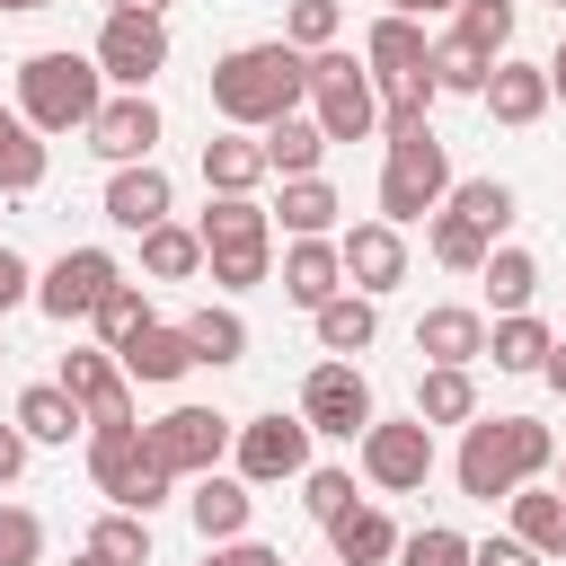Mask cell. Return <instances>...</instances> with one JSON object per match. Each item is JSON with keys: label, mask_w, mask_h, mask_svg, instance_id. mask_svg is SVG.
Returning a JSON list of instances; mask_svg holds the SVG:
<instances>
[{"label": "cell", "mask_w": 566, "mask_h": 566, "mask_svg": "<svg viewBox=\"0 0 566 566\" xmlns=\"http://www.w3.org/2000/svg\"><path fill=\"white\" fill-rule=\"evenodd\" d=\"M301 97H310V53L283 44V35H274V44H239V53L212 62V115L239 124V133L283 124Z\"/></svg>", "instance_id": "obj_1"}, {"label": "cell", "mask_w": 566, "mask_h": 566, "mask_svg": "<svg viewBox=\"0 0 566 566\" xmlns=\"http://www.w3.org/2000/svg\"><path fill=\"white\" fill-rule=\"evenodd\" d=\"M548 460H557V442H548V424H539V416H478V424H469V442H460V495L495 504V495L531 486Z\"/></svg>", "instance_id": "obj_2"}, {"label": "cell", "mask_w": 566, "mask_h": 566, "mask_svg": "<svg viewBox=\"0 0 566 566\" xmlns=\"http://www.w3.org/2000/svg\"><path fill=\"white\" fill-rule=\"evenodd\" d=\"M97 62H80V53H35V62H18V106H27V124L35 133H88V115L106 106L97 97Z\"/></svg>", "instance_id": "obj_3"}, {"label": "cell", "mask_w": 566, "mask_h": 566, "mask_svg": "<svg viewBox=\"0 0 566 566\" xmlns=\"http://www.w3.org/2000/svg\"><path fill=\"white\" fill-rule=\"evenodd\" d=\"M203 265H212V283H230V292L265 283L274 230H265V203H256V195H212V203H203Z\"/></svg>", "instance_id": "obj_4"}, {"label": "cell", "mask_w": 566, "mask_h": 566, "mask_svg": "<svg viewBox=\"0 0 566 566\" xmlns=\"http://www.w3.org/2000/svg\"><path fill=\"white\" fill-rule=\"evenodd\" d=\"M88 478L106 486V504H124V513H150L159 495H168V460L150 451V433L142 424H88Z\"/></svg>", "instance_id": "obj_5"}, {"label": "cell", "mask_w": 566, "mask_h": 566, "mask_svg": "<svg viewBox=\"0 0 566 566\" xmlns=\"http://www.w3.org/2000/svg\"><path fill=\"white\" fill-rule=\"evenodd\" d=\"M310 106H318V133L327 142H371L380 133V97H371V71L354 53H310Z\"/></svg>", "instance_id": "obj_6"}, {"label": "cell", "mask_w": 566, "mask_h": 566, "mask_svg": "<svg viewBox=\"0 0 566 566\" xmlns=\"http://www.w3.org/2000/svg\"><path fill=\"white\" fill-rule=\"evenodd\" d=\"M451 195V159H442V142L433 133H416V142H389V168H380V221H424L433 203Z\"/></svg>", "instance_id": "obj_7"}, {"label": "cell", "mask_w": 566, "mask_h": 566, "mask_svg": "<svg viewBox=\"0 0 566 566\" xmlns=\"http://www.w3.org/2000/svg\"><path fill=\"white\" fill-rule=\"evenodd\" d=\"M115 283H124V274H115V256H106V248H62V256H53V274L35 283V310L71 327V318H97V301H106Z\"/></svg>", "instance_id": "obj_8"}, {"label": "cell", "mask_w": 566, "mask_h": 566, "mask_svg": "<svg viewBox=\"0 0 566 566\" xmlns=\"http://www.w3.org/2000/svg\"><path fill=\"white\" fill-rule=\"evenodd\" d=\"M301 416H310V433H371V380L354 371V363H318L310 380H301Z\"/></svg>", "instance_id": "obj_9"}, {"label": "cell", "mask_w": 566, "mask_h": 566, "mask_svg": "<svg viewBox=\"0 0 566 566\" xmlns=\"http://www.w3.org/2000/svg\"><path fill=\"white\" fill-rule=\"evenodd\" d=\"M310 469V416H256V424H239V478L248 486H274V478H301Z\"/></svg>", "instance_id": "obj_10"}, {"label": "cell", "mask_w": 566, "mask_h": 566, "mask_svg": "<svg viewBox=\"0 0 566 566\" xmlns=\"http://www.w3.org/2000/svg\"><path fill=\"white\" fill-rule=\"evenodd\" d=\"M363 469H371V486H389V495L424 486V478H433V424H424V416L371 424V433H363Z\"/></svg>", "instance_id": "obj_11"}, {"label": "cell", "mask_w": 566, "mask_h": 566, "mask_svg": "<svg viewBox=\"0 0 566 566\" xmlns=\"http://www.w3.org/2000/svg\"><path fill=\"white\" fill-rule=\"evenodd\" d=\"M142 433H150V451H159L177 478H203V469L230 451V424H221L212 407H168V416H159V424H142Z\"/></svg>", "instance_id": "obj_12"}, {"label": "cell", "mask_w": 566, "mask_h": 566, "mask_svg": "<svg viewBox=\"0 0 566 566\" xmlns=\"http://www.w3.org/2000/svg\"><path fill=\"white\" fill-rule=\"evenodd\" d=\"M97 71L124 80V88H150V71H168V27H159V18H115V9H106Z\"/></svg>", "instance_id": "obj_13"}, {"label": "cell", "mask_w": 566, "mask_h": 566, "mask_svg": "<svg viewBox=\"0 0 566 566\" xmlns=\"http://www.w3.org/2000/svg\"><path fill=\"white\" fill-rule=\"evenodd\" d=\"M150 142H159V106L142 97V88H124V97H106L97 115H88V150L97 159H150Z\"/></svg>", "instance_id": "obj_14"}, {"label": "cell", "mask_w": 566, "mask_h": 566, "mask_svg": "<svg viewBox=\"0 0 566 566\" xmlns=\"http://www.w3.org/2000/svg\"><path fill=\"white\" fill-rule=\"evenodd\" d=\"M336 248H345V283H354V292L407 283V239H398V221H354Z\"/></svg>", "instance_id": "obj_15"}, {"label": "cell", "mask_w": 566, "mask_h": 566, "mask_svg": "<svg viewBox=\"0 0 566 566\" xmlns=\"http://www.w3.org/2000/svg\"><path fill=\"white\" fill-rule=\"evenodd\" d=\"M62 389L88 407V424H133V389L115 354H62Z\"/></svg>", "instance_id": "obj_16"}, {"label": "cell", "mask_w": 566, "mask_h": 566, "mask_svg": "<svg viewBox=\"0 0 566 566\" xmlns=\"http://www.w3.org/2000/svg\"><path fill=\"white\" fill-rule=\"evenodd\" d=\"M106 221H115V230H159V221H168V177H159L150 159H124V168L106 177Z\"/></svg>", "instance_id": "obj_17"}, {"label": "cell", "mask_w": 566, "mask_h": 566, "mask_svg": "<svg viewBox=\"0 0 566 566\" xmlns=\"http://www.w3.org/2000/svg\"><path fill=\"white\" fill-rule=\"evenodd\" d=\"M486 115L495 124H539L548 115V62H495L486 71Z\"/></svg>", "instance_id": "obj_18"}, {"label": "cell", "mask_w": 566, "mask_h": 566, "mask_svg": "<svg viewBox=\"0 0 566 566\" xmlns=\"http://www.w3.org/2000/svg\"><path fill=\"white\" fill-rule=\"evenodd\" d=\"M283 292H292L301 310L336 301V292H345V248H336V239H292V256H283Z\"/></svg>", "instance_id": "obj_19"}, {"label": "cell", "mask_w": 566, "mask_h": 566, "mask_svg": "<svg viewBox=\"0 0 566 566\" xmlns=\"http://www.w3.org/2000/svg\"><path fill=\"white\" fill-rule=\"evenodd\" d=\"M327 548H336V566H389V557H398V531H389L380 504H345V513L327 522Z\"/></svg>", "instance_id": "obj_20"}, {"label": "cell", "mask_w": 566, "mask_h": 566, "mask_svg": "<svg viewBox=\"0 0 566 566\" xmlns=\"http://www.w3.org/2000/svg\"><path fill=\"white\" fill-rule=\"evenodd\" d=\"M115 363H124V380H186V371H195V336L150 318V327H142V336H133Z\"/></svg>", "instance_id": "obj_21"}, {"label": "cell", "mask_w": 566, "mask_h": 566, "mask_svg": "<svg viewBox=\"0 0 566 566\" xmlns=\"http://www.w3.org/2000/svg\"><path fill=\"white\" fill-rule=\"evenodd\" d=\"M416 354L424 363H478L486 354V318L478 310H424L416 318Z\"/></svg>", "instance_id": "obj_22"}, {"label": "cell", "mask_w": 566, "mask_h": 566, "mask_svg": "<svg viewBox=\"0 0 566 566\" xmlns=\"http://www.w3.org/2000/svg\"><path fill=\"white\" fill-rule=\"evenodd\" d=\"M248 504H256V495H248V478H212V469H203V478H195V495H186V513H195V531H203V539H239V531H248Z\"/></svg>", "instance_id": "obj_23"}, {"label": "cell", "mask_w": 566, "mask_h": 566, "mask_svg": "<svg viewBox=\"0 0 566 566\" xmlns=\"http://www.w3.org/2000/svg\"><path fill=\"white\" fill-rule=\"evenodd\" d=\"M363 62H371V80H398V71H424V62H433V44H424V27H416V18H398V9H389V18L363 35Z\"/></svg>", "instance_id": "obj_24"}, {"label": "cell", "mask_w": 566, "mask_h": 566, "mask_svg": "<svg viewBox=\"0 0 566 566\" xmlns=\"http://www.w3.org/2000/svg\"><path fill=\"white\" fill-rule=\"evenodd\" d=\"M256 177H265V142H248V133L203 142V186L212 195H256Z\"/></svg>", "instance_id": "obj_25"}, {"label": "cell", "mask_w": 566, "mask_h": 566, "mask_svg": "<svg viewBox=\"0 0 566 566\" xmlns=\"http://www.w3.org/2000/svg\"><path fill=\"white\" fill-rule=\"evenodd\" d=\"M310 318H318V345H327V354H363V345L380 336V310H371V292H336V301H318Z\"/></svg>", "instance_id": "obj_26"}, {"label": "cell", "mask_w": 566, "mask_h": 566, "mask_svg": "<svg viewBox=\"0 0 566 566\" xmlns=\"http://www.w3.org/2000/svg\"><path fill=\"white\" fill-rule=\"evenodd\" d=\"M80 424H88V407H80L62 380H44V389L18 398V433H27V442H71Z\"/></svg>", "instance_id": "obj_27"}, {"label": "cell", "mask_w": 566, "mask_h": 566, "mask_svg": "<svg viewBox=\"0 0 566 566\" xmlns=\"http://www.w3.org/2000/svg\"><path fill=\"white\" fill-rule=\"evenodd\" d=\"M318 159H327L318 115H283V124H265V168H283V177H318Z\"/></svg>", "instance_id": "obj_28"}, {"label": "cell", "mask_w": 566, "mask_h": 566, "mask_svg": "<svg viewBox=\"0 0 566 566\" xmlns=\"http://www.w3.org/2000/svg\"><path fill=\"white\" fill-rule=\"evenodd\" d=\"M416 416H424V424H469V416H478V380H469V363H433L424 389H416Z\"/></svg>", "instance_id": "obj_29"}, {"label": "cell", "mask_w": 566, "mask_h": 566, "mask_svg": "<svg viewBox=\"0 0 566 566\" xmlns=\"http://www.w3.org/2000/svg\"><path fill=\"white\" fill-rule=\"evenodd\" d=\"M513 539H531L539 557H566V495H539V486H513Z\"/></svg>", "instance_id": "obj_30"}, {"label": "cell", "mask_w": 566, "mask_h": 566, "mask_svg": "<svg viewBox=\"0 0 566 566\" xmlns=\"http://www.w3.org/2000/svg\"><path fill=\"white\" fill-rule=\"evenodd\" d=\"M336 212H345V203H336L327 177H283V230H292V239H327Z\"/></svg>", "instance_id": "obj_31"}, {"label": "cell", "mask_w": 566, "mask_h": 566, "mask_svg": "<svg viewBox=\"0 0 566 566\" xmlns=\"http://www.w3.org/2000/svg\"><path fill=\"white\" fill-rule=\"evenodd\" d=\"M44 186V142L27 115H0V195H35Z\"/></svg>", "instance_id": "obj_32"}, {"label": "cell", "mask_w": 566, "mask_h": 566, "mask_svg": "<svg viewBox=\"0 0 566 566\" xmlns=\"http://www.w3.org/2000/svg\"><path fill=\"white\" fill-rule=\"evenodd\" d=\"M195 265H203V230H177V221L142 230V274H159V283H186Z\"/></svg>", "instance_id": "obj_33"}, {"label": "cell", "mask_w": 566, "mask_h": 566, "mask_svg": "<svg viewBox=\"0 0 566 566\" xmlns=\"http://www.w3.org/2000/svg\"><path fill=\"white\" fill-rule=\"evenodd\" d=\"M548 327L531 318V310H513V318H495V336H486V354H495V371H539L548 363Z\"/></svg>", "instance_id": "obj_34"}, {"label": "cell", "mask_w": 566, "mask_h": 566, "mask_svg": "<svg viewBox=\"0 0 566 566\" xmlns=\"http://www.w3.org/2000/svg\"><path fill=\"white\" fill-rule=\"evenodd\" d=\"M478 274H486V301H495L504 318H513V310H531V292H539V265H531V248H495Z\"/></svg>", "instance_id": "obj_35"}, {"label": "cell", "mask_w": 566, "mask_h": 566, "mask_svg": "<svg viewBox=\"0 0 566 566\" xmlns=\"http://www.w3.org/2000/svg\"><path fill=\"white\" fill-rule=\"evenodd\" d=\"M486 71H495V53H478L469 35H442V44H433V80H442V88L486 97Z\"/></svg>", "instance_id": "obj_36"}, {"label": "cell", "mask_w": 566, "mask_h": 566, "mask_svg": "<svg viewBox=\"0 0 566 566\" xmlns=\"http://www.w3.org/2000/svg\"><path fill=\"white\" fill-rule=\"evenodd\" d=\"M433 256H442L451 274H478V265L495 256V239H486L478 221H460V212H433Z\"/></svg>", "instance_id": "obj_37"}, {"label": "cell", "mask_w": 566, "mask_h": 566, "mask_svg": "<svg viewBox=\"0 0 566 566\" xmlns=\"http://www.w3.org/2000/svg\"><path fill=\"white\" fill-rule=\"evenodd\" d=\"M88 548L115 557V566H150V513H124V504H115V513L88 531Z\"/></svg>", "instance_id": "obj_38"}, {"label": "cell", "mask_w": 566, "mask_h": 566, "mask_svg": "<svg viewBox=\"0 0 566 566\" xmlns=\"http://www.w3.org/2000/svg\"><path fill=\"white\" fill-rule=\"evenodd\" d=\"M451 212H460V221H478V230L495 239V230L513 221V186H504V177H469V186H451Z\"/></svg>", "instance_id": "obj_39"}, {"label": "cell", "mask_w": 566, "mask_h": 566, "mask_svg": "<svg viewBox=\"0 0 566 566\" xmlns=\"http://www.w3.org/2000/svg\"><path fill=\"white\" fill-rule=\"evenodd\" d=\"M186 336H195V363H239V354H248L239 310H195V318H186Z\"/></svg>", "instance_id": "obj_40"}, {"label": "cell", "mask_w": 566, "mask_h": 566, "mask_svg": "<svg viewBox=\"0 0 566 566\" xmlns=\"http://www.w3.org/2000/svg\"><path fill=\"white\" fill-rule=\"evenodd\" d=\"M142 327H150V310H142V283H115V292L97 301V336H106V354H124Z\"/></svg>", "instance_id": "obj_41"}, {"label": "cell", "mask_w": 566, "mask_h": 566, "mask_svg": "<svg viewBox=\"0 0 566 566\" xmlns=\"http://www.w3.org/2000/svg\"><path fill=\"white\" fill-rule=\"evenodd\" d=\"M451 35H469L478 53H504L513 44V0H460V27Z\"/></svg>", "instance_id": "obj_42"}, {"label": "cell", "mask_w": 566, "mask_h": 566, "mask_svg": "<svg viewBox=\"0 0 566 566\" xmlns=\"http://www.w3.org/2000/svg\"><path fill=\"white\" fill-rule=\"evenodd\" d=\"M283 44H301V53H327V44H336V0H292V18H283Z\"/></svg>", "instance_id": "obj_43"}, {"label": "cell", "mask_w": 566, "mask_h": 566, "mask_svg": "<svg viewBox=\"0 0 566 566\" xmlns=\"http://www.w3.org/2000/svg\"><path fill=\"white\" fill-rule=\"evenodd\" d=\"M398 566H469V539L442 531V522H424L416 539H398Z\"/></svg>", "instance_id": "obj_44"}, {"label": "cell", "mask_w": 566, "mask_h": 566, "mask_svg": "<svg viewBox=\"0 0 566 566\" xmlns=\"http://www.w3.org/2000/svg\"><path fill=\"white\" fill-rule=\"evenodd\" d=\"M44 557V522L27 504H0V566H35Z\"/></svg>", "instance_id": "obj_45"}, {"label": "cell", "mask_w": 566, "mask_h": 566, "mask_svg": "<svg viewBox=\"0 0 566 566\" xmlns=\"http://www.w3.org/2000/svg\"><path fill=\"white\" fill-rule=\"evenodd\" d=\"M301 504H310V522H336L354 504V478L345 469H301Z\"/></svg>", "instance_id": "obj_46"}, {"label": "cell", "mask_w": 566, "mask_h": 566, "mask_svg": "<svg viewBox=\"0 0 566 566\" xmlns=\"http://www.w3.org/2000/svg\"><path fill=\"white\" fill-rule=\"evenodd\" d=\"M469 566H539V548L531 539H486V548H469Z\"/></svg>", "instance_id": "obj_47"}, {"label": "cell", "mask_w": 566, "mask_h": 566, "mask_svg": "<svg viewBox=\"0 0 566 566\" xmlns=\"http://www.w3.org/2000/svg\"><path fill=\"white\" fill-rule=\"evenodd\" d=\"M27 283H35V274H27V256H18V248H0V318L27 301Z\"/></svg>", "instance_id": "obj_48"}, {"label": "cell", "mask_w": 566, "mask_h": 566, "mask_svg": "<svg viewBox=\"0 0 566 566\" xmlns=\"http://www.w3.org/2000/svg\"><path fill=\"white\" fill-rule=\"evenodd\" d=\"M212 566H283V557H274L265 539H221V548H212Z\"/></svg>", "instance_id": "obj_49"}, {"label": "cell", "mask_w": 566, "mask_h": 566, "mask_svg": "<svg viewBox=\"0 0 566 566\" xmlns=\"http://www.w3.org/2000/svg\"><path fill=\"white\" fill-rule=\"evenodd\" d=\"M18 469H27V433H18V416H9V424H0V486H9Z\"/></svg>", "instance_id": "obj_50"}, {"label": "cell", "mask_w": 566, "mask_h": 566, "mask_svg": "<svg viewBox=\"0 0 566 566\" xmlns=\"http://www.w3.org/2000/svg\"><path fill=\"white\" fill-rule=\"evenodd\" d=\"M539 371H548V389H557V398H566V336H557V345H548V363H539Z\"/></svg>", "instance_id": "obj_51"}, {"label": "cell", "mask_w": 566, "mask_h": 566, "mask_svg": "<svg viewBox=\"0 0 566 566\" xmlns=\"http://www.w3.org/2000/svg\"><path fill=\"white\" fill-rule=\"evenodd\" d=\"M106 9H115V18H159L168 0H106Z\"/></svg>", "instance_id": "obj_52"}, {"label": "cell", "mask_w": 566, "mask_h": 566, "mask_svg": "<svg viewBox=\"0 0 566 566\" xmlns=\"http://www.w3.org/2000/svg\"><path fill=\"white\" fill-rule=\"evenodd\" d=\"M398 18H433V9H460V0H389Z\"/></svg>", "instance_id": "obj_53"}, {"label": "cell", "mask_w": 566, "mask_h": 566, "mask_svg": "<svg viewBox=\"0 0 566 566\" xmlns=\"http://www.w3.org/2000/svg\"><path fill=\"white\" fill-rule=\"evenodd\" d=\"M548 97H566V44L548 53Z\"/></svg>", "instance_id": "obj_54"}, {"label": "cell", "mask_w": 566, "mask_h": 566, "mask_svg": "<svg viewBox=\"0 0 566 566\" xmlns=\"http://www.w3.org/2000/svg\"><path fill=\"white\" fill-rule=\"evenodd\" d=\"M71 566H115V557H97V548H88V557H71Z\"/></svg>", "instance_id": "obj_55"}, {"label": "cell", "mask_w": 566, "mask_h": 566, "mask_svg": "<svg viewBox=\"0 0 566 566\" xmlns=\"http://www.w3.org/2000/svg\"><path fill=\"white\" fill-rule=\"evenodd\" d=\"M0 9H53V0H0Z\"/></svg>", "instance_id": "obj_56"}, {"label": "cell", "mask_w": 566, "mask_h": 566, "mask_svg": "<svg viewBox=\"0 0 566 566\" xmlns=\"http://www.w3.org/2000/svg\"><path fill=\"white\" fill-rule=\"evenodd\" d=\"M557 495H566V460H557Z\"/></svg>", "instance_id": "obj_57"}, {"label": "cell", "mask_w": 566, "mask_h": 566, "mask_svg": "<svg viewBox=\"0 0 566 566\" xmlns=\"http://www.w3.org/2000/svg\"><path fill=\"white\" fill-rule=\"evenodd\" d=\"M557 9H566V0H557Z\"/></svg>", "instance_id": "obj_58"}]
</instances>
